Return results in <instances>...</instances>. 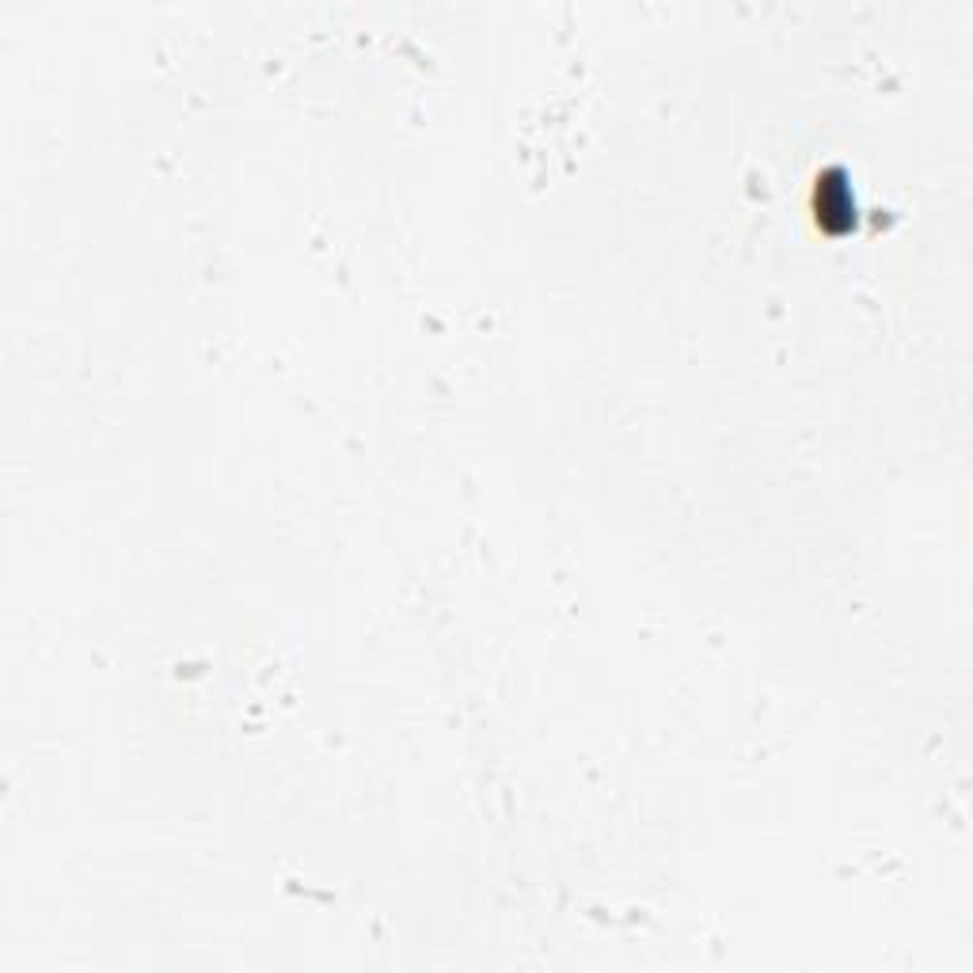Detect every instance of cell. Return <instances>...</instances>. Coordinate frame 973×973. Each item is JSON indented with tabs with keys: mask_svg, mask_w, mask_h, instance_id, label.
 I'll list each match as a JSON object with an SVG mask.
<instances>
[{
	"mask_svg": "<svg viewBox=\"0 0 973 973\" xmlns=\"http://www.w3.org/2000/svg\"><path fill=\"white\" fill-rule=\"evenodd\" d=\"M833 217H841L844 229L855 225V194L844 180H829L825 175V180H818V221L829 225Z\"/></svg>",
	"mask_w": 973,
	"mask_h": 973,
	"instance_id": "1",
	"label": "cell"
}]
</instances>
